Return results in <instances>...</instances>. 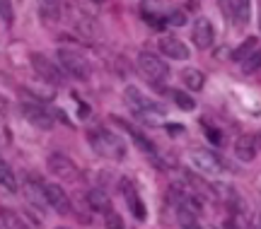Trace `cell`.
I'll return each mask as SVG.
<instances>
[{
	"mask_svg": "<svg viewBox=\"0 0 261 229\" xmlns=\"http://www.w3.org/2000/svg\"><path fill=\"white\" fill-rule=\"evenodd\" d=\"M90 145L99 157H107V159H114V162H121L126 159V142H123L119 135H114L112 130L97 128L90 133Z\"/></svg>",
	"mask_w": 261,
	"mask_h": 229,
	"instance_id": "cell-1",
	"label": "cell"
},
{
	"mask_svg": "<svg viewBox=\"0 0 261 229\" xmlns=\"http://www.w3.org/2000/svg\"><path fill=\"white\" fill-rule=\"evenodd\" d=\"M0 220H3L5 229H32L22 220V215L17 210H10V208H0Z\"/></svg>",
	"mask_w": 261,
	"mask_h": 229,
	"instance_id": "cell-21",
	"label": "cell"
},
{
	"mask_svg": "<svg viewBox=\"0 0 261 229\" xmlns=\"http://www.w3.org/2000/svg\"><path fill=\"white\" fill-rule=\"evenodd\" d=\"M225 229H242V227H240L234 220H227V222H225Z\"/></svg>",
	"mask_w": 261,
	"mask_h": 229,
	"instance_id": "cell-32",
	"label": "cell"
},
{
	"mask_svg": "<svg viewBox=\"0 0 261 229\" xmlns=\"http://www.w3.org/2000/svg\"><path fill=\"white\" fill-rule=\"evenodd\" d=\"M22 113H24V119H27L32 126H37V128H41V130H51L54 128V123H56V119H54V116H51V113L34 99L22 101Z\"/></svg>",
	"mask_w": 261,
	"mask_h": 229,
	"instance_id": "cell-6",
	"label": "cell"
},
{
	"mask_svg": "<svg viewBox=\"0 0 261 229\" xmlns=\"http://www.w3.org/2000/svg\"><path fill=\"white\" fill-rule=\"evenodd\" d=\"M205 133H208V140H211L213 145H223V142H225V137H223V133H220V130L208 128V126H205Z\"/></svg>",
	"mask_w": 261,
	"mask_h": 229,
	"instance_id": "cell-30",
	"label": "cell"
},
{
	"mask_svg": "<svg viewBox=\"0 0 261 229\" xmlns=\"http://www.w3.org/2000/svg\"><path fill=\"white\" fill-rule=\"evenodd\" d=\"M123 97H126V104L133 109V113H136V111H145V109H158L160 106L158 101H152L150 97H145L136 84H128V87L123 90Z\"/></svg>",
	"mask_w": 261,
	"mask_h": 229,
	"instance_id": "cell-13",
	"label": "cell"
},
{
	"mask_svg": "<svg viewBox=\"0 0 261 229\" xmlns=\"http://www.w3.org/2000/svg\"><path fill=\"white\" fill-rule=\"evenodd\" d=\"M234 19L247 24L252 19V0H234Z\"/></svg>",
	"mask_w": 261,
	"mask_h": 229,
	"instance_id": "cell-24",
	"label": "cell"
},
{
	"mask_svg": "<svg viewBox=\"0 0 261 229\" xmlns=\"http://www.w3.org/2000/svg\"><path fill=\"white\" fill-rule=\"evenodd\" d=\"M167 94L172 97V101H174L181 111H194L196 109V99L191 97V94H187L184 90H169Z\"/></svg>",
	"mask_w": 261,
	"mask_h": 229,
	"instance_id": "cell-22",
	"label": "cell"
},
{
	"mask_svg": "<svg viewBox=\"0 0 261 229\" xmlns=\"http://www.w3.org/2000/svg\"><path fill=\"white\" fill-rule=\"evenodd\" d=\"M181 82L184 87L191 92H201L205 84V75L198 70V68H187V70H181Z\"/></svg>",
	"mask_w": 261,
	"mask_h": 229,
	"instance_id": "cell-19",
	"label": "cell"
},
{
	"mask_svg": "<svg viewBox=\"0 0 261 229\" xmlns=\"http://www.w3.org/2000/svg\"><path fill=\"white\" fill-rule=\"evenodd\" d=\"M167 22L172 27H184V24H187V12H184V10H174V12L169 15Z\"/></svg>",
	"mask_w": 261,
	"mask_h": 229,
	"instance_id": "cell-29",
	"label": "cell"
},
{
	"mask_svg": "<svg viewBox=\"0 0 261 229\" xmlns=\"http://www.w3.org/2000/svg\"><path fill=\"white\" fill-rule=\"evenodd\" d=\"M37 10L44 22H58L61 19V0H37Z\"/></svg>",
	"mask_w": 261,
	"mask_h": 229,
	"instance_id": "cell-17",
	"label": "cell"
},
{
	"mask_svg": "<svg viewBox=\"0 0 261 229\" xmlns=\"http://www.w3.org/2000/svg\"><path fill=\"white\" fill-rule=\"evenodd\" d=\"M75 24H77V29H80V34L87 37V39H97V34H99V29H97V24H94L92 17H80Z\"/></svg>",
	"mask_w": 261,
	"mask_h": 229,
	"instance_id": "cell-25",
	"label": "cell"
},
{
	"mask_svg": "<svg viewBox=\"0 0 261 229\" xmlns=\"http://www.w3.org/2000/svg\"><path fill=\"white\" fill-rule=\"evenodd\" d=\"M165 128H167V133L172 137H179V135H184V133H187L184 126H179V123H165Z\"/></svg>",
	"mask_w": 261,
	"mask_h": 229,
	"instance_id": "cell-31",
	"label": "cell"
},
{
	"mask_svg": "<svg viewBox=\"0 0 261 229\" xmlns=\"http://www.w3.org/2000/svg\"><path fill=\"white\" fill-rule=\"evenodd\" d=\"M177 224L181 229H201L198 212H196L194 205H189V203H179L177 205Z\"/></svg>",
	"mask_w": 261,
	"mask_h": 229,
	"instance_id": "cell-15",
	"label": "cell"
},
{
	"mask_svg": "<svg viewBox=\"0 0 261 229\" xmlns=\"http://www.w3.org/2000/svg\"><path fill=\"white\" fill-rule=\"evenodd\" d=\"M191 39H194L196 48H201V51L211 48V46H213V41H215L213 22H211L208 17H198L194 22V27H191Z\"/></svg>",
	"mask_w": 261,
	"mask_h": 229,
	"instance_id": "cell-9",
	"label": "cell"
},
{
	"mask_svg": "<svg viewBox=\"0 0 261 229\" xmlns=\"http://www.w3.org/2000/svg\"><path fill=\"white\" fill-rule=\"evenodd\" d=\"M58 63L63 68L65 75H70L73 80H90V75H92V68H90V61L85 58L83 51H77V48H58Z\"/></svg>",
	"mask_w": 261,
	"mask_h": 229,
	"instance_id": "cell-2",
	"label": "cell"
},
{
	"mask_svg": "<svg viewBox=\"0 0 261 229\" xmlns=\"http://www.w3.org/2000/svg\"><path fill=\"white\" fill-rule=\"evenodd\" d=\"M160 51H162L165 58H172V61H189V58H191V48L177 37L160 39Z\"/></svg>",
	"mask_w": 261,
	"mask_h": 229,
	"instance_id": "cell-11",
	"label": "cell"
},
{
	"mask_svg": "<svg viewBox=\"0 0 261 229\" xmlns=\"http://www.w3.org/2000/svg\"><path fill=\"white\" fill-rule=\"evenodd\" d=\"M0 183H3L10 193H17V181H15V174H12L10 164L3 159V157H0Z\"/></svg>",
	"mask_w": 261,
	"mask_h": 229,
	"instance_id": "cell-23",
	"label": "cell"
},
{
	"mask_svg": "<svg viewBox=\"0 0 261 229\" xmlns=\"http://www.w3.org/2000/svg\"><path fill=\"white\" fill-rule=\"evenodd\" d=\"M138 70L150 82H165L169 77V65L160 58V55L150 53V51H140L138 53Z\"/></svg>",
	"mask_w": 261,
	"mask_h": 229,
	"instance_id": "cell-3",
	"label": "cell"
},
{
	"mask_svg": "<svg viewBox=\"0 0 261 229\" xmlns=\"http://www.w3.org/2000/svg\"><path fill=\"white\" fill-rule=\"evenodd\" d=\"M259 29H261V15H259Z\"/></svg>",
	"mask_w": 261,
	"mask_h": 229,
	"instance_id": "cell-33",
	"label": "cell"
},
{
	"mask_svg": "<svg viewBox=\"0 0 261 229\" xmlns=\"http://www.w3.org/2000/svg\"><path fill=\"white\" fill-rule=\"evenodd\" d=\"M256 70H261V48H256L247 61L242 63V73L244 75H252V73H256Z\"/></svg>",
	"mask_w": 261,
	"mask_h": 229,
	"instance_id": "cell-26",
	"label": "cell"
},
{
	"mask_svg": "<svg viewBox=\"0 0 261 229\" xmlns=\"http://www.w3.org/2000/svg\"><path fill=\"white\" fill-rule=\"evenodd\" d=\"M46 166L51 174L58 176V179H63V181H77V179H80V169H77V164H75L68 155H61V152L48 155Z\"/></svg>",
	"mask_w": 261,
	"mask_h": 229,
	"instance_id": "cell-5",
	"label": "cell"
},
{
	"mask_svg": "<svg viewBox=\"0 0 261 229\" xmlns=\"http://www.w3.org/2000/svg\"><path fill=\"white\" fill-rule=\"evenodd\" d=\"M24 195H27V203H29V205H34V208H46V205H48L46 191H44V183L29 181V179H27V186H24Z\"/></svg>",
	"mask_w": 261,
	"mask_h": 229,
	"instance_id": "cell-16",
	"label": "cell"
},
{
	"mask_svg": "<svg viewBox=\"0 0 261 229\" xmlns=\"http://www.w3.org/2000/svg\"><path fill=\"white\" fill-rule=\"evenodd\" d=\"M114 123H116V126H121V128L126 130V133H128L130 140L136 142V147H138L140 152H145V155H148L150 159H152V157H158V147L152 145V140L143 135V133H140L138 128H133L130 123H126V121H121V119H116V116H114Z\"/></svg>",
	"mask_w": 261,
	"mask_h": 229,
	"instance_id": "cell-12",
	"label": "cell"
},
{
	"mask_svg": "<svg viewBox=\"0 0 261 229\" xmlns=\"http://www.w3.org/2000/svg\"><path fill=\"white\" fill-rule=\"evenodd\" d=\"M256 150H259L256 135H240L234 140V157H237L240 162H254Z\"/></svg>",
	"mask_w": 261,
	"mask_h": 229,
	"instance_id": "cell-14",
	"label": "cell"
},
{
	"mask_svg": "<svg viewBox=\"0 0 261 229\" xmlns=\"http://www.w3.org/2000/svg\"><path fill=\"white\" fill-rule=\"evenodd\" d=\"M191 164L201 171V174H223V162H220V157L213 155L211 150H191Z\"/></svg>",
	"mask_w": 261,
	"mask_h": 229,
	"instance_id": "cell-7",
	"label": "cell"
},
{
	"mask_svg": "<svg viewBox=\"0 0 261 229\" xmlns=\"http://www.w3.org/2000/svg\"><path fill=\"white\" fill-rule=\"evenodd\" d=\"M87 203H90V208H92L94 212H109L112 210V201H109L107 191H102V188L87 191Z\"/></svg>",
	"mask_w": 261,
	"mask_h": 229,
	"instance_id": "cell-18",
	"label": "cell"
},
{
	"mask_svg": "<svg viewBox=\"0 0 261 229\" xmlns=\"http://www.w3.org/2000/svg\"><path fill=\"white\" fill-rule=\"evenodd\" d=\"M44 191H46L48 205L58 215H73V203L68 198V193L63 191V186H58V183H44Z\"/></svg>",
	"mask_w": 261,
	"mask_h": 229,
	"instance_id": "cell-10",
	"label": "cell"
},
{
	"mask_svg": "<svg viewBox=\"0 0 261 229\" xmlns=\"http://www.w3.org/2000/svg\"><path fill=\"white\" fill-rule=\"evenodd\" d=\"M29 63H32L34 73H37L44 82L54 84V87H61V84L65 82V73L54 61H48L44 53H29Z\"/></svg>",
	"mask_w": 261,
	"mask_h": 229,
	"instance_id": "cell-4",
	"label": "cell"
},
{
	"mask_svg": "<svg viewBox=\"0 0 261 229\" xmlns=\"http://www.w3.org/2000/svg\"><path fill=\"white\" fill-rule=\"evenodd\" d=\"M104 227L107 229H126V222H123V217L119 215V212H104Z\"/></svg>",
	"mask_w": 261,
	"mask_h": 229,
	"instance_id": "cell-27",
	"label": "cell"
},
{
	"mask_svg": "<svg viewBox=\"0 0 261 229\" xmlns=\"http://www.w3.org/2000/svg\"><path fill=\"white\" fill-rule=\"evenodd\" d=\"M0 19L5 24L15 22V10H12V0H0Z\"/></svg>",
	"mask_w": 261,
	"mask_h": 229,
	"instance_id": "cell-28",
	"label": "cell"
},
{
	"mask_svg": "<svg viewBox=\"0 0 261 229\" xmlns=\"http://www.w3.org/2000/svg\"><path fill=\"white\" fill-rule=\"evenodd\" d=\"M121 193H123V198H126L128 210L133 212V217L138 222L148 220V208H145V203H143V198L138 195V191H136V186H133L130 179H121Z\"/></svg>",
	"mask_w": 261,
	"mask_h": 229,
	"instance_id": "cell-8",
	"label": "cell"
},
{
	"mask_svg": "<svg viewBox=\"0 0 261 229\" xmlns=\"http://www.w3.org/2000/svg\"><path fill=\"white\" fill-rule=\"evenodd\" d=\"M256 48H259V41H256V37H247V39H244V44L237 46L230 58H232L234 63H244V61H247V58H249V55H252Z\"/></svg>",
	"mask_w": 261,
	"mask_h": 229,
	"instance_id": "cell-20",
	"label": "cell"
}]
</instances>
